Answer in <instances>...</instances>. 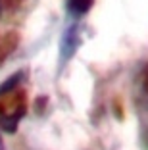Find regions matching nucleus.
Masks as SVG:
<instances>
[{"label":"nucleus","mask_w":148,"mask_h":150,"mask_svg":"<svg viewBox=\"0 0 148 150\" xmlns=\"http://www.w3.org/2000/svg\"><path fill=\"white\" fill-rule=\"evenodd\" d=\"M79 48V27L77 25H69L62 33V39H60V62H67L71 60L75 52Z\"/></svg>","instance_id":"f257e3e1"},{"label":"nucleus","mask_w":148,"mask_h":150,"mask_svg":"<svg viewBox=\"0 0 148 150\" xmlns=\"http://www.w3.org/2000/svg\"><path fill=\"white\" fill-rule=\"evenodd\" d=\"M91 6H92V0H67V12H69L73 18L85 16Z\"/></svg>","instance_id":"f03ea898"},{"label":"nucleus","mask_w":148,"mask_h":150,"mask_svg":"<svg viewBox=\"0 0 148 150\" xmlns=\"http://www.w3.org/2000/svg\"><path fill=\"white\" fill-rule=\"evenodd\" d=\"M23 79V71H19V73H16V75H12L10 79H6L4 83L0 85V94H6V93H10L12 88H16L19 85V81Z\"/></svg>","instance_id":"7ed1b4c3"},{"label":"nucleus","mask_w":148,"mask_h":150,"mask_svg":"<svg viewBox=\"0 0 148 150\" xmlns=\"http://www.w3.org/2000/svg\"><path fill=\"white\" fill-rule=\"evenodd\" d=\"M0 18H2V2H0Z\"/></svg>","instance_id":"20e7f679"}]
</instances>
